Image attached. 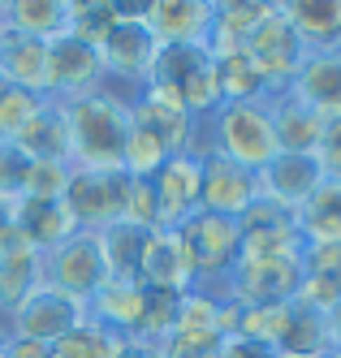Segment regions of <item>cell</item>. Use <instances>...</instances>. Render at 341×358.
Returning <instances> with one entry per match:
<instances>
[{"label": "cell", "mask_w": 341, "mask_h": 358, "mask_svg": "<svg viewBox=\"0 0 341 358\" xmlns=\"http://www.w3.org/2000/svg\"><path fill=\"white\" fill-rule=\"evenodd\" d=\"M130 99L113 87H95L87 95L61 99L69 130V164L74 169H121V147L130 130Z\"/></svg>", "instance_id": "1"}, {"label": "cell", "mask_w": 341, "mask_h": 358, "mask_svg": "<svg viewBox=\"0 0 341 358\" xmlns=\"http://www.w3.org/2000/svg\"><path fill=\"white\" fill-rule=\"evenodd\" d=\"M173 234H177L181 250H186V259H190L195 289H207V294L221 298L229 272L242 259V224L229 220V216H216V212H195L190 220H181Z\"/></svg>", "instance_id": "2"}, {"label": "cell", "mask_w": 341, "mask_h": 358, "mask_svg": "<svg viewBox=\"0 0 341 358\" xmlns=\"http://www.w3.org/2000/svg\"><path fill=\"white\" fill-rule=\"evenodd\" d=\"M203 151H216V156L259 173L277 156V130H272L268 99H259V104H221L207 117Z\"/></svg>", "instance_id": "3"}, {"label": "cell", "mask_w": 341, "mask_h": 358, "mask_svg": "<svg viewBox=\"0 0 341 358\" xmlns=\"http://www.w3.org/2000/svg\"><path fill=\"white\" fill-rule=\"evenodd\" d=\"M151 87L173 91L195 121H207L225 104L212 48H160L155 69H151Z\"/></svg>", "instance_id": "4"}, {"label": "cell", "mask_w": 341, "mask_h": 358, "mask_svg": "<svg viewBox=\"0 0 341 358\" xmlns=\"http://www.w3.org/2000/svg\"><path fill=\"white\" fill-rule=\"evenodd\" d=\"M155 57H160V43H155L151 31L143 27L139 5H121V22L113 27V35L104 39V48H99L104 87H130L139 95L151 83Z\"/></svg>", "instance_id": "5"}, {"label": "cell", "mask_w": 341, "mask_h": 358, "mask_svg": "<svg viewBox=\"0 0 341 358\" xmlns=\"http://www.w3.org/2000/svg\"><path fill=\"white\" fill-rule=\"evenodd\" d=\"M125 186H130V173H121V169H74L61 203L83 234H99V229L121 220Z\"/></svg>", "instance_id": "6"}, {"label": "cell", "mask_w": 341, "mask_h": 358, "mask_svg": "<svg viewBox=\"0 0 341 358\" xmlns=\"http://www.w3.org/2000/svg\"><path fill=\"white\" fill-rule=\"evenodd\" d=\"M302 285V255H277V259H238L229 272L225 294L238 306H281L294 302Z\"/></svg>", "instance_id": "7"}, {"label": "cell", "mask_w": 341, "mask_h": 358, "mask_svg": "<svg viewBox=\"0 0 341 358\" xmlns=\"http://www.w3.org/2000/svg\"><path fill=\"white\" fill-rule=\"evenodd\" d=\"M109 280V264H104V250H99V238L95 234H78L69 242H61L57 250L43 255V285L69 294L74 302H83Z\"/></svg>", "instance_id": "8"}, {"label": "cell", "mask_w": 341, "mask_h": 358, "mask_svg": "<svg viewBox=\"0 0 341 358\" xmlns=\"http://www.w3.org/2000/svg\"><path fill=\"white\" fill-rule=\"evenodd\" d=\"M83 320H87L83 302H74L69 294L52 289V285H39V289H31L18 302V311L5 320V332H9V337H26V341L52 345V341H61L74 324H83Z\"/></svg>", "instance_id": "9"}, {"label": "cell", "mask_w": 341, "mask_h": 358, "mask_svg": "<svg viewBox=\"0 0 341 358\" xmlns=\"http://www.w3.org/2000/svg\"><path fill=\"white\" fill-rule=\"evenodd\" d=\"M242 52L251 57V65H255L259 73H264V83H268L272 91H285V87H290L294 73H298L302 61H307L302 43H298V35L290 31V22H285L281 5H272V13L251 31V39L242 43Z\"/></svg>", "instance_id": "10"}, {"label": "cell", "mask_w": 341, "mask_h": 358, "mask_svg": "<svg viewBox=\"0 0 341 358\" xmlns=\"http://www.w3.org/2000/svg\"><path fill=\"white\" fill-rule=\"evenodd\" d=\"M203 186H199V212H216L229 220H242L259 203V177L242 164H233L216 151H199Z\"/></svg>", "instance_id": "11"}, {"label": "cell", "mask_w": 341, "mask_h": 358, "mask_svg": "<svg viewBox=\"0 0 341 358\" xmlns=\"http://www.w3.org/2000/svg\"><path fill=\"white\" fill-rule=\"evenodd\" d=\"M216 0H151L139 5L143 27L160 48H207Z\"/></svg>", "instance_id": "12"}, {"label": "cell", "mask_w": 341, "mask_h": 358, "mask_svg": "<svg viewBox=\"0 0 341 358\" xmlns=\"http://www.w3.org/2000/svg\"><path fill=\"white\" fill-rule=\"evenodd\" d=\"M147 182H151V194H155V208H160V229H177L181 220H190L199 212V186H203L199 151L169 156Z\"/></svg>", "instance_id": "13"}, {"label": "cell", "mask_w": 341, "mask_h": 358, "mask_svg": "<svg viewBox=\"0 0 341 358\" xmlns=\"http://www.w3.org/2000/svg\"><path fill=\"white\" fill-rule=\"evenodd\" d=\"M259 177V199L272 203L281 212H298L302 203L320 190L324 182V169L316 156H294V151H277V156L255 173Z\"/></svg>", "instance_id": "14"}, {"label": "cell", "mask_w": 341, "mask_h": 358, "mask_svg": "<svg viewBox=\"0 0 341 358\" xmlns=\"http://www.w3.org/2000/svg\"><path fill=\"white\" fill-rule=\"evenodd\" d=\"M104 87V61H99V48L61 35L48 43V95L52 99H74V95H87Z\"/></svg>", "instance_id": "15"}, {"label": "cell", "mask_w": 341, "mask_h": 358, "mask_svg": "<svg viewBox=\"0 0 341 358\" xmlns=\"http://www.w3.org/2000/svg\"><path fill=\"white\" fill-rule=\"evenodd\" d=\"M87 320L113 328L125 341H143V324H147V285L139 280H117L109 276L104 285L87 298Z\"/></svg>", "instance_id": "16"}, {"label": "cell", "mask_w": 341, "mask_h": 358, "mask_svg": "<svg viewBox=\"0 0 341 358\" xmlns=\"http://www.w3.org/2000/svg\"><path fill=\"white\" fill-rule=\"evenodd\" d=\"M242 224V259H277V255H302V238L290 212L259 199L238 220Z\"/></svg>", "instance_id": "17"}, {"label": "cell", "mask_w": 341, "mask_h": 358, "mask_svg": "<svg viewBox=\"0 0 341 358\" xmlns=\"http://www.w3.org/2000/svg\"><path fill=\"white\" fill-rule=\"evenodd\" d=\"M139 285L165 289V294H190L195 289L190 259H186V250H181L173 229H151L147 234L143 259H139Z\"/></svg>", "instance_id": "18"}, {"label": "cell", "mask_w": 341, "mask_h": 358, "mask_svg": "<svg viewBox=\"0 0 341 358\" xmlns=\"http://www.w3.org/2000/svg\"><path fill=\"white\" fill-rule=\"evenodd\" d=\"M281 13L307 57L341 52V0H281Z\"/></svg>", "instance_id": "19"}, {"label": "cell", "mask_w": 341, "mask_h": 358, "mask_svg": "<svg viewBox=\"0 0 341 358\" xmlns=\"http://www.w3.org/2000/svg\"><path fill=\"white\" fill-rule=\"evenodd\" d=\"M298 104H307L320 121L341 117V52H320L307 57L302 69L294 73V83L285 87Z\"/></svg>", "instance_id": "20"}, {"label": "cell", "mask_w": 341, "mask_h": 358, "mask_svg": "<svg viewBox=\"0 0 341 358\" xmlns=\"http://www.w3.org/2000/svg\"><path fill=\"white\" fill-rule=\"evenodd\" d=\"M298 306L328 315L341 302V242L302 246V285L294 294Z\"/></svg>", "instance_id": "21"}, {"label": "cell", "mask_w": 341, "mask_h": 358, "mask_svg": "<svg viewBox=\"0 0 341 358\" xmlns=\"http://www.w3.org/2000/svg\"><path fill=\"white\" fill-rule=\"evenodd\" d=\"M9 216H13V224H18V234L31 242L39 255L57 250L61 242H69V238L78 234V224L69 220V212H65L61 199H22Z\"/></svg>", "instance_id": "22"}, {"label": "cell", "mask_w": 341, "mask_h": 358, "mask_svg": "<svg viewBox=\"0 0 341 358\" xmlns=\"http://www.w3.org/2000/svg\"><path fill=\"white\" fill-rule=\"evenodd\" d=\"M268 113H272V130H277V151H294V156H316L324 121L311 113L307 104L290 91H272L268 95Z\"/></svg>", "instance_id": "23"}, {"label": "cell", "mask_w": 341, "mask_h": 358, "mask_svg": "<svg viewBox=\"0 0 341 358\" xmlns=\"http://www.w3.org/2000/svg\"><path fill=\"white\" fill-rule=\"evenodd\" d=\"M0 83L48 95V43L13 35V31H0Z\"/></svg>", "instance_id": "24"}, {"label": "cell", "mask_w": 341, "mask_h": 358, "mask_svg": "<svg viewBox=\"0 0 341 358\" xmlns=\"http://www.w3.org/2000/svg\"><path fill=\"white\" fill-rule=\"evenodd\" d=\"M0 17H5V31L52 43L69 31V0H5Z\"/></svg>", "instance_id": "25"}, {"label": "cell", "mask_w": 341, "mask_h": 358, "mask_svg": "<svg viewBox=\"0 0 341 358\" xmlns=\"http://www.w3.org/2000/svg\"><path fill=\"white\" fill-rule=\"evenodd\" d=\"M268 13H272V0H216L207 48L212 52H242V43Z\"/></svg>", "instance_id": "26"}, {"label": "cell", "mask_w": 341, "mask_h": 358, "mask_svg": "<svg viewBox=\"0 0 341 358\" xmlns=\"http://www.w3.org/2000/svg\"><path fill=\"white\" fill-rule=\"evenodd\" d=\"M294 224H298L302 246L341 242V182H328V177H324L320 190L294 212Z\"/></svg>", "instance_id": "27"}, {"label": "cell", "mask_w": 341, "mask_h": 358, "mask_svg": "<svg viewBox=\"0 0 341 358\" xmlns=\"http://www.w3.org/2000/svg\"><path fill=\"white\" fill-rule=\"evenodd\" d=\"M18 147L31 160H69V130H65L61 99H48V104L31 117V125L18 134Z\"/></svg>", "instance_id": "28"}, {"label": "cell", "mask_w": 341, "mask_h": 358, "mask_svg": "<svg viewBox=\"0 0 341 358\" xmlns=\"http://www.w3.org/2000/svg\"><path fill=\"white\" fill-rule=\"evenodd\" d=\"M212 57H216V78H221L225 104H259V99L272 95V87L251 65L246 52H212Z\"/></svg>", "instance_id": "29"}, {"label": "cell", "mask_w": 341, "mask_h": 358, "mask_svg": "<svg viewBox=\"0 0 341 358\" xmlns=\"http://www.w3.org/2000/svg\"><path fill=\"white\" fill-rule=\"evenodd\" d=\"M99 250H104V264H109V276L117 280H139V259H143V242H147V229H134V224H109L99 229Z\"/></svg>", "instance_id": "30"}, {"label": "cell", "mask_w": 341, "mask_h": 358, "mask_svg": "<svg viewBox=\"0 0 341 358\" xmlns=\"http://www.w3.org/2000/svg\"><path fill=\"white\" fill-rule=\"evenodd\" d=\"M121 22V0H69V31L74 39H83L91 48H104V39L113 35Z\"/></svg>", "instance_id": "31"}, {"label": "cell", "mask_w": 341, "mask_h": 358, "mask_svg": "<svg viewBox=\"0 0 341 358\" xmlns=\"http://www.w3.org/2000/svg\"><path fill=\"white\" fill-rule=\"evenodd\" d=\"M125 337H117L113 328H104L95 320L74 324L61 341H52V358H117Z\"/></svg>", "instance_id": "32"}, {"label": "cell", "mask_w": 341, "mask_h": 358, "mask_svg": "<svg viewBox=\"0 0 341 358\" xmlns=\"http://www.w3.org/2000/svg\"><path fill=\"white\" fill-rule=\"evenodd\" d=\"M43 104H48V95H35V91L0 83V143H18V134L31 125V117Z\"/></svg>", "instance_id": "33"}, {"label": "cell", "mask_w": 341, "mask_h": 358, "mask_svg": "<svg viewBox=\"0 0 341 358\" xmlns=\"http://www.w3.org/2000/svg\"><path fill=\"white\" fill-rule=\"evenodd\" d=\"M31 169H35V160L26 156L18 143H0V208L13 212L26 199V190H31Z\"/></svg>", "instance_id": "34"}, {"label": "cell", "mask_w": 341, "mask_h": 358, "mask_svg": "<svg viewBox=\"0 0 341 358\" xmlns=\"http://www.w3.org/2000/svg\"><path fill=\"white\" fill-rule=\"evenodd\" d=\"M69 173H74L69 160H35V169H31V190H26V199H65Z\"/></svg>", "instance_id": "35"}, {"label": "cell", "mask_w": 341, "mask_h": 358, "mask_svg": "<svg viewBox=\"0 0 341 358\" xmlns=\"http://www.w3.org/2000/svg\"><path fill=\"white\" fill-rule=\"evenodd\" d=\"M225 337H203V332H169L160 341V358H221Z\"/></svg>", "instance_id": "36"}, {"label": "cell", "mask_w": 341, "mask_h": 358, "mask_svg": "<svg viewBox=\"0 0 341 358\" xmlns=\"http://www.w3.org/2000/svg\"><path fill=\"white\" fill-rule=\"evenodd\" d=\"M316 160L324 169L328 182H341V117L324 121V134H320V147H316Z\"/></svg>", "instance_id": "37"}, {"label": "cell", "mask_w": 341, "mask_h": 358, "mask_svg": "<svg viewBox=\"0 0 341 358\" xmlns=\"http://www.w3.org/2000/svg\"><path fill=\"white\" fill-rule=\"evenodd\" d=\"M221 358H277V350L272 345H259L251 337H225Z\"/></svg>", "instance_id": "38"}, {"label": "cell", "mask_w": 341, "mask_h": 358, "mask_svg": "<svg viewBox=\"0 0 341 358\" xmlns=\"http://www.w3.org/2000/svg\"><path fill=\"white\" fill-rule=\"evenodd\" d=\"M5 358H52V345L26 341V337H5Z\"/></svg>", "instance_id": "39"}, {"label": "cell", "mask_w": 341, "mask_h": 358, "mask_svg": "<svg viewBox=\"0 0 341 358\" xmlns=\"http://www.w3.org/2000/svg\"><path fill=\"white\" fill-rule=\"evenodd\" d=\"M117 358H160V345H151V341H121Z\"/></svg>", "instance_id": "40"}, {"label": "cell", "mask_w": 341, "mask_h": 358, "mask_svg": "<svg viewBox=\"0 0 341 358\" xmlns=\"http://www.w3.org/2000/svg\"><path fill=\"white\" fill-rule=\"evenodd\" d=\"M324 324H328V350H341V302L324 315Z\"/></svg>", "instance_id": "41"}, {"label": "cell", "mask_w": 341, "mask_h": 358, "mask_svg": "<svg viewBox=\"0 0 341 358\" xmlns=\"http://www.w3.org/2000/svg\"><path fill=\"white\" fill-rule=\"evenodd\" d=\"M5 337H9V332H5V328H0V358H5Z\"/></svg>", "instance_id": "42"}, {"label": "cell", "mask_w": 341, "mask_h": 358, "mask_svg": "<svg viewBox=\"0 0 341 358\" xmlns=\"http://www.w3.org/2000/svg\"><path fill=\"white\" fill-rule=\"evenodd\" d=\"M277 358H302V354H290V350H277Z\"/></svg>", "instance_id": "43"}, {"label": "cell", "mask_w": 341, "mask_h": 358, "mask_svg": "<svg viewBox=\"0 0 341 358\" xmlns=\"http://www.w3.org/2000/svg\"><path fill=\"white\" fill-rule=\"evenodd\" d=\"M0 224H9V208H0Z\"/></svg>", "instance_id": "44"}, {"label": "cell", "mask_w": 341, "mask_h": 358, "mask_svg": "<svg viewBox=\"0 0 341 358\" xmlns=\"http://www.w3.org/2000/svg\"><path fill=\"white\" fill-rule=\"evenodd\" d=\"M0 31H5V17H0Z\"/></svg>", "instance_id": "45"}]
</instances>
